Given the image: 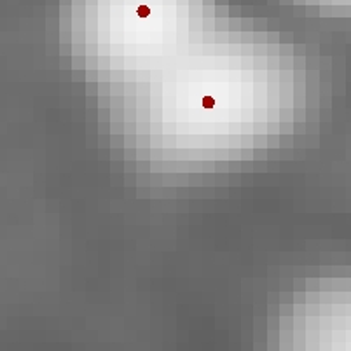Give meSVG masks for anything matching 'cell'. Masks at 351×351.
<instances>
[{"label":"cell","mask_w":351,"mask_h":351,"mask_svg":"<svg viewBox=\"0 0 351 351\" xmlns=\"http://www.w3.org/2000/svg\"><path fill=\"white\" fill-rule=\"evenodd\" d=\"M149 14H150V9H149L147 6H140V7H138V16H140V18H147Z\"/></svg>","instance_id":"cell-1"}]
</instances>
